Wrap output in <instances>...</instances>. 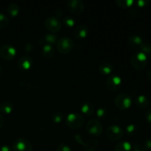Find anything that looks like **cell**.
I'll return each instance as SVG.
<instances>
[{
  "label": "cell",
  "instance_id": "cell-1",
  "mask_svg": "<svg viewBox=\"0 0 151 151\" xmlns=\"http://www.w3.org/2000/svg\"><path fill=\"white\" fill-rule=\"evenodd\" d=\"M65 122H66V125H67V127H69V128L77 130L81 128L84 125L85 118L81 114L72 112V113L69 114L66 116Z\"/></svg>",
  "mask_w": 151,
  "mask_h": 151
},
{
  "label": "cell",
  "instance_id": "cell-2",
  "mask_svg": "<svg viewBox=\"0 0 151 151\" xmlns=\"http://www.w3.org/2000/svg\"><path fill=\"white\" fill-rule=\"evenodd\" d=\"M131 63L133 67L137 70H142L147 63V55L142 52H137L131 56Z\"/></svg>",
  "mask_w": 151,
  "mask_h": 151
},
{
  "label": "cell",
  "instance_id": "cell-3",
  "mask_svg": "<svg viewBox=\"0 0 151 151\" xmlns=\"http://www.w3.org/2000/svg\"><path fill=\"white\" fill-rule=\"evenodd\" d=\"M75 43L71 38L68 36H63L58 38L56 43L58 51L61 54H68L74 48Z\"/></svg>",
  "mask_w": 151,
  "mask_h": 151
},
{
  "label": "cell",
  "instance_id": "cell-4",
  "mask_svg": "<svg viewBox=\"0 0 151 151\" xmlns=\"http://www.w3.org/2000/svg\"><path fill=\"white\" fill-rule=\"evenodd\" d=\"M114 105L120 110H126L132 105V99L127 93H120L115 97Z\"/></svg>",
  "mask_w": 151,
  "mask_h": 151
},
{
  "label": "cell",
  "instance_id": "cell-5",
  "mask_svg": "<svg viewBox=\"0 0 151 151\" xmlns=\"http://www.w3.org/2000/svg\"><path fill=\"white\" fill-rule=\"evenodd\" d=\"M86 131L91 136L93 137H100L103 131V127L101 122L97 119H91L86 124Z\"/></svg>",
  "mask_w": 151,
  "mask_h": 151
},
{
  "label": "cell",
  "instance_id": "cell-6",
  "mask_svg": "<svg viewBox=\"0 0 151 151\" xmlns=\"http://www.w3.org/2000/svg\"><path fill=\"white\" fill-rule=\"evenodd\" d=\"M75 139H76L77 142L81 144L83 147V149L86 151H94L98 146V142L94 138H88L85 139L81 135L76 134L75 136Z\"/></svg>",
  "mask_w": 151,
  "mask_h": 151
},
{
  "label": "cell",
  "instance_id": "cell-7",
  "mask_svg": "<svg viewBox=\"0 0 151 151\" xmlns=\"http://www.w3.org/2000/svg\"><path fill=\"white\" fill-rule=\"evenodd\" d=\"M44 27L48 29L50 32H57L61 29L62 22L60 19L56 16H49L44 20Z\"/></svg>",
  "mask_w": 151,
  "mask_h": 151
},
{
  "label": "cell",
  "instance_id": "cell-8",
  "mask_svg": "<svg viewBox=\"0 0 151 151\" xmlns=\"http://www.w3.org/2000/svg\"><path fill=\"white\" fill-rule=\"evenodd\" d=\"M124 135V130L117 125H111L106 129V136L111 141H118Z\"/></svg>",
  "mask_w": 151,
  "mask_h": 151
},
{
  "label": "cell",
  "instance_id": "cell-9",
  "mask_svg": "<svg viewBox=\"0 0 151 151\" xmlns=\"http://www.w3.org/2000/svg\"><path fill=\"white\" fill-rule=\"evenodd\" d=\"M17 53L16 47L10 44H4L0 47V57L6 60H11L15 58Z\"/></svg>",
  "mask_w": 151,
  "mask_h": 151
},
{
  "label": "cell",
  "instance_id": "cell-10",
  "mask_svg": "<svg viewBox=\"0 0 151 151\" xmlns=\"http://www.w3.org/2000/svg\"><path fill=\"white\" fill-rule=\"evenodd\" d=\"M13 151H32V145L29 140L24 138H18L13 142Z\"/></svg>",
  "mask_w": 151,
  "mask_h": 151
},
{
  "label": "cell",
  "instance_id": "cell-11",
  "mask_svg": "<svg viewBox=\"0 0 151 151\" xmlns=\"http://www.w3.org/2000/svg\"><path fill=\"white\" fill-rule=\"evenodd\" d=\"M122 86V78L116 75H109L106 80V86L110 91L115 92L120 88Z\"/></svg>",
  "mask_w": 151,
  "mask_h": 151
},
{
  "label": "cell",
  "instance_id": "cell-12",
  "mask_svg": "<svg viewBox=\"0 0 151 151\" xmlns=\"http://www.w3.org/2000/svg\"><path fill=\"white\" fill-rule=\"evenodd\" d=\"M66 7L71 13L75 15L81 14L85 8L83 1L81 0H69L66 2Z\"/></svg>",
  "mask_w": 151,
  "mask_h": 151
},
{
  "label": "cell",
  "instance_id": "cell-13",
  "mask_svg": "<svg viewBox=\"0 0 151 151\" xmlns=\"http://www.w3.org/2000/svg\"><path fill=\"white\" fill-rule=\"evenodd\" d=\"M33 63V59L29 55H24L18 60L17 67L21 71H28Z\"/></svg>",
  "mask_w": 151,
  "mask_h": 151
},
{
  "label": "cell",
  "instance_id": "cell-14",
  "mask_svg": "<svg viewBox=\"0 0 151 151\" xmlns=\"http://www.w3.org/2000/svg\"><path fill=\"white\" fill-rule=\"evenodd\" d=\"M128 44L133 50H139V51L142 46L144 44L142 38L138 35H130L128 39Z\"/></svg>",
  "mask_w": 151,
  "mask_h": 151
},
{
  "label": "cell",
  "instance_id": "cell-15",
  "mask_svg": "<svg viewBox=\"0 0 151 151\" xmlns=\"http://www.w3.org/2000/svg\"><path fill=\"white\" fill-rule=\"evenodd\" d=\"M88 28L86 25L80 24L73 30V35L76 39H83L88 35Z\"/></svg>",
  "mask_w": 151,
  "mask_h": 151
},
{
  "label": "cell",
  "instance_id": "cell-16",
  "mask_svg": "<svg viewBox=\"0 0 151 151\" xmlns=\"http://www.w3.org/2000/svg\"><path fill=\"white\" fill-rule=\"evenodd\" d=\"M14 109L13 103L8 100H5L0 103V113L4 114H10Z\"/></svg>",
  "mask_w": 151,
  "mask_h": 151
},
{
  "label": "cell",
  "instance_id": "cell-17",
  "mask_svg": "<svg viewBox=\"0 0 151 151\" xmlns=\"http://www.w3.org/2000/svg\"><path fill=\"white\" fill-rule=\"evenodd\" d=\"M135 105L140 109H146L150 105V100L145 95H139L135 100Z\"/></svg>",
  "mask_w": 151,
  "mask_h": 151
},
{
  "label": "cell",
  "instance_id": "cell-18",
  "mask_svg": "<svg viewBox=\"0 0 151 151\" xmlns=\"http://www.w3.org/2000/svg\"><path fill=\"white\" fill-rule=\"evenodd\" d=\"M81 111L84 114L91 116L94 113V107L89 102H83L81 105Z\"/></svg>",
  "mask_w": 151,
  "mask_h": 151
},
{
  "label": "cell",
  "instance_id": "cell-19",
  "mask_svg": "<svg viewBox=\"0 0 151 151\" xmlns=\"http://www.w3.org/2000/svg\"><path fill=\"white\" fill-rule=\"evenodd\" d=\"M43 56L47 59H50L54 56L55 55V50L53 47L50 44H46L43 46L42 50H41Z\"/></svg>",
  "mask_w": 151,
  "mask_h": 151
},
{
  "label": "cell",
  "instance_id": "cell-20",
  "mask_svg": "<svg viewBox=\"0 0 151 151\" xmlns=\"http://www.w3.org/2000/svg\"><path fill=\"white\" fill-rule=\"evenodd\" d=\"M99 72L103 75H109L113 71V66L111 63H107V62H103L99 65Z\"/></svg>",
  "mask_w": 151,
  "mask_h": 151
},
{
  "label": "cell",
  "instance_id": "cell-21",
  "mask_svg": "<svg viewBox=\"0 0 151 151\" xmlns=\"http://www.w3.org/2000/svg\"><path fill=\"white\" fill-rule=\"evenodd\" d=\"M114 151H132V145L128 141L119 142L115 146Z\"/></svg>",
  "mask_w": 151,
  "mask_h": 151
},
{
  "label": "cell",
  "instance_id": "cell-22",
  "mask_svg": "<svg viewBox=\"0 0 151 151\" xmlns=\"http://www.w3.org/2000/svg\"><path fill=\"white\" fill-rule=\"evenodd\" d=\"M19 4H16V3H10L8 6H7V11L8 13V14L10 15L12 17H15V16H17L19 13Z\"/></svg>",
  "mask_w": 151,
  "mask_h": 151
},
{
  "label": "cell",
  "instance_id": "cell-23",
  "mask_svg": "<svg viewBox=\"0 0 151 151\" xmlns=\"http://www.w3.org/2000/svg\"><path fill=\"white\" fill-rule=\"evenodd\" d=\"M63 118H64V114H63V112L60 111L53 112L51 115L52 121L55 124L60 123L63 121Z\"/></svg>",
  "mask_w": 151,
  "mask_h": 151
},
{
  "label": "cell",
  "instance_id": "cell-24",
  "mask_svg": "<svg viewBox=\"0 0 151 151\" xmlns=\"http://www.w3.org/2000/svg\"><path fill=\"white\" fill-rule=\"evenodd\" d=\"M135 3L134 0H116V4L122 8L127 9L131 7Z\"/></svg>",
  "mask_w": 151,
  "mask_h": 151
},
{
  "label": "cell",
  "instance_id": "cell-25",
  "mask_svg": "<svg viewBox=\"0 0 151 151\" xmlns=\"http://www.w3.org/2000/svg\"><path fill=\"white\" fill-rule=\"evenodd\" d=\"M9 18L4 13L0 12V29H4L7 27L9 24Z\"/></svg>",
  "mask_w": 151,
  "mask_h": 151
},
{
  "label": "cell",
  "instance_id": "cell-26",
  "mask_svg": "<svg viewBox=\"0 0 151 151\" xmlns=\"http://www.w3.org/2000/svg\"><path fill=\"white\" fill-rule=\"evenodd\" d=\"M44 39H45V41H47V44L52 45V44H56L58 38V36L55 35V34L47 33L46 34L45 36H44Z\"/></svg>",
  "mask_w": 151,
  "mask_h": 151
},
{
  "label": "cell",
  "instance_id": "cell-27",
  "mask_svg": "<svg viewBox=\"0 0 151 151\" xmlns=\"http://www.w3.org/2000/svg\"><path fill=\"white\" fill-rule=\"evenodd\" d=\"M63 22L66 26L69 27H73L74 25H75L76 20H75V18L72 17V16H66L63 17Z\"/></svg>",
  "mask_w": 151,
  "mask_h": 151
},
{
  "label": "cell",
  "instance_id": "cell-28",
  "mask_svg": "<svg viewBox=\"0 0 151 151\" xmlns=\"http://www.w3.org/2000/svg\"><path fill=\"white\" fill-rule=\"evenodd\" d=\"M137 126L134 124H130V125H127L126 128H125V131H126V134L129 136H134V134H136V133L137 132Z\"/></svg>",
  "mask_w": 151,
  "mask_h": 151
},
{
  "label": "cell",
  "instance_id": "cell-29",
  "mask_svg": "<svg viewBox=\"0 0 151 151\" xmlns=\"http://www.w3.org/2000/svg\"><path fill=\"white\" fill-rule=\"evenodd\" d=\"M108 114V111L106 109V108L101 107L99 108L97 111H96V115L98 118L100 119H104V118L106 117Z\"/></svg>",
  "mask_w": 151,
  "mask_h": 151
},
{
  "label": "cell",
  "instance_id": "cell-30",
  "mask_svg": "<svg viewBox=\"0 0 151 151\" xmlns=\"http://www.w3.org/2000/svg\"><path fill=\"white\" fill-rule=\"evenodd\" d=\"M139 52H142L145 55H150L151 54V44L150 43L144 42L143 45L142 46L141 49H140Z\"/></svg>",
  "mask_w": 151,
  "mask_h": 151
},
{
  "label": "cell",
  "instance_id": "cell-31",
  "mask_svg": "<svg viewBox=\"0 0 151 151\" xmlns=\"http://www.w3.org/2000/svg\"><path fill=\"white\" fill-rule=\"evenodd\" d=\"M56 151H72L71 150L70 147L69 145H67L65 143H60L57 147V150Z\"/></svg>",
  "mask_w": 151,
  "mask_h": 151
},
{
  "label": "cell",
  "instance_id": "cell-32",
  "mask_svg": "<svg viewBox=\"0 0 151 151\" xmlns=\"http://www.w3.org/2000/svg\"><path fill=\"white\" fill-rule=\"evenodd\" d=\"M132 151H147L144 146L142 145L139 144V143H135L134 145L132 146Z\"/></svg>",
  "mask_w": 151,
  "mask_h": 151
},
{
  "label": "cell",
  "instance_id": "cell-33",
  "mask_svg": "<svg viewBox=\"0 0 151 151\" xmlns=\"http://www.w3.org/2000/svg\"><path fill=\"white\" fill-rule=\"evenodd\" d=\"M145 116V119L147 122V123L151 125V107L149 108V109L146 111Z\"/></svg>",
  "mask_w": 151,
  "mask_h": 151
},
{
  "label": "cell",
  "instance_id": "cell-34",
  "mask_svg": "<svg viewBox=\"0 0 151 151\" xmlns=\"http://www.w3.org/2000/svg\"><path fill=\"white\" fill-rule=\"evenodd\" d=\"M144 147L146 150H151V137L147 138L144 142Z\"/></svg>",
  "mask_w": 151,
  "mask_h": 151
},
{
  "label": "cell",
  "instance_id": "cell-35",
  "mask_svg": "<svg viewBox=\"0 0 151 151\" xmlns=\"http://www.w3.org/2000/svg\"><path fill=\"white\" fill-rule=\"evenodd\" d=\"M149 4V1L147 0H138L137 1V4L140 7H143L147 6Z\"/></svg>",
  "mask_w": 151,
  "mask_h": 151
},
{
  "label": "cell",
  "instance_id": "cell-36",
  "mask_svg": "<svg viewBox=\"0 0 151 151\" xmlns=\"http://www.w3.org/2000/svg\"><path fill=\"white\" fill-rule=\"evenodd\" d=\"M24 49L26 52H32V50H33V47H32V44H29V43H27L24 45Z\"/></svg>",
  "mask_w": 151,
  "mask_h": 151
},
{
  "label": "cell",
  "instance_id": "cell-37",
  "mask_svg": "<svg viewBox=\"0 0 151 151\" xmlns=\"http://www.w3.org/2000/svg\"><path fill=\"white\" fill-rule=\"evenodd\" d=\"M0 151H12V149L9 145H4L0 147Z\"/></svg>",
  "mask_w": 151,
  "mask_h": 151
},
{
  "label": "cell",
  "instance_id": "cell-38",
  "mask_svg": "<svg viewBox=\"0 0 151 151\" xmlns=\"http://www.w3.org/2000/svg\"><path fill=\"white\" fill-rule=\"evenodd\" d=\"M4 124V116L3 115L0 113V130L1 129V128L3 127Z\"/></svg>",
  "mask_w": 151,
  "mask_h": 151
},
{
  "label": "cell",
  "instance_id": "cell-39",
  "mask_svg": "<svg viewBox=\"0 0 151 151\" xmlns=\"http://www.w3.org/2000/svg\"><path fill=\"white\" fill-rule=\"evenodd\" d=\"M56 17L59 18L60 17V16H62V15H63V13H62V10H60V9H58L57 10H56Z\"/></svg>",
  "mask_w": 151,
  "mask_h": 151
},
{
  "label": "cell",
  "instance_id": "cell-40",
  "mask_svg": "<svg viewBox=\"0 0 151 151\" xmlns=\"http://www.w3.org/2000/svg\"><path fill=\"white\" fill-rule=\"evenodd\" d=\"M146 77H147L148 81H151V70L147 71V72H146Z\"/></svg>",
  "mask_w": 151,
  "mask_h": 151
},
{
  "label": "cell",
  "instance_id": "cell-41",
  "mask_svg": "<svg viewBox=\"0 0 151 151\" xmlns=\"http://www.w3.org/2000/svg\"><path fill=\"white\" fill-rule=\"evenodd\" d=\"M1 72H2V68H1V65H0V75H1Z\"/></svg>",
  "mask_w": 151,
  "mask_h": 151
}]
</instances>
